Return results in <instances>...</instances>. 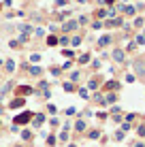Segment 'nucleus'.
Listing matches in <instances>:
<instances>
[{
    "instance_id": "nucleus-17",
    "label": "nucleus",
    "mask_w": 145,
    "mask_h": 147,
    "mask_svg": "<svg viewBox=\"0 0 145 147\" xmlns=\"http://www.w3.org/2000/svg\"><path fill=\"white\" fill-rule=\"evenodd\" d=\"M56 143H58V136L53 132H47V136H45V145H47V147H56Z\"/></svg>"
},
{
    "instance_id": "nucleus-20",
    "label": "nucleus",
    "mask_w": 145,
    "mask_h": 147,
    "mask_svg": "<svg viewBox=\"0 0 145 147\" xmlns=\"http://www.w3.org/2000/svg\"><path fill=\"white\" fill-rule=\"evenodd\" d=\"M58 141L62 145H68L71 143V136H68V130H60V134H58Z\"/></svg>"
},
{
    "instance_id": "nucleus-11",
    "label": "nucleus",
    "mask_w": 145,
    "mask_h": 147,
    "mask_svg": "<svg viewBox=\"0 0 145 147\" xmlns=\"http://www.w3.org/2000/svg\"><path fill=\"white\" fill-rule=\"evenodd\" d=\"M122 88V83L119 81H107V83H103V92H117V90Z\"/></svg>"
},
{
    "instance_id": "nucleus-7",
    "label": "nucleus",
    "mask_w": 145,
    "mask_h": 147,
    "mask_svg": "<svg viewBox=\"0 0 145 147\" xmlns=\"http://www.w3.org/2000/svg\"><path fill=\"white\" fill-rule=\"evenodd\" d=\"M132 70L137 73V77H145V60H141V58L132 60Z\"/></svg>"
},
{
    "instance_id": "nucleus-59",
    "label": "nucleus",
    "mask_w": 145,
    "mask_h": 147,
    "mask_svg": "<svg viewBox=\"0 0 145 147\" xmlns=\"http://www.w3.org/2000/svg\"><path fill=\"white\" fill-rule=\"evenodd\" d=\"M2 64H4V60H2V58H0V66H2Z\"/></svg>"
},
{
    "instance_id": "nucleus-30",
    "label": "nucleus",
    "mask_w": 145,
    "mask_h": 147,
    "mask_svg": "<svg viewBox=\"0 0 145 147\" xmlns=\"http://www.w3.org/2000/svg\"><path fill=\"white\" fill-rule=\"evenodd\" d=\"M62 55H64V58H66V60H75V51H73V49H71V47H66V49H62Z\"/></svg>"
},
{
    "instance_id": "nucleus-44",
    "label": "nucleus",
    "mask_w": 145,
    "mask_h": 147,
    "mask_svg": "<svg viewBox=\"0 0 145 147\" xmlns=\"http://www.w3.org/2000/svg\"><path fill=\"white\" fill-rule=\"evenodd\" d=\"M124 134H126V132H122V130H117V132L113 134V139H115V141H122V139H124Z\"/></svg>"
},
{
    "instance_id": "nucleus-61",
    "label": "nucleus",
    "mask_w": 145,
    "mask_h": 147,
    "mask_svg": "<svg viewBox=\"0 0 145 147\" xmlns=\"http://www.w3.org/2000/svg\"><path fill=\"white\" fill-rule=\"evenodd\" d=\"M0 126H2V119H0Z\"/></svg>"
},
{
    "instance_id": "nucleus-48",
    "label": "nucleus",
    "mask_w": 145,
    "mask_h": 147,
    "mask_svg": "<svg viewBox=\"0 0 145 147\" xmlns=\"http://www.w3.org/2000/svg\"><path fill=\"white\" fill-rule=\"evenodd\" d=\"M134 26H137V28H141V26H143V19H141V17H139V19H134Z\"/></svg>"
},
{
    "instance_id": "nucleus-43",
    "label": "nucleus",
    "mask_w": 145,
    "mask_h": 147,
    "mask_svg": "<svg viewBox=\"0 0 145 147\" xmlns=\"http://www.w3.org/2000/svg\"><path fill=\"white\" fill-rule=\"evenodd\" d=\"M53 4H56V9H60V7H66V4H68V0H56Z\"/></svg>"
},
{
    "instance_id": "nucleus-28",
    "label": "nucleus",
    "mask_w": 145,
    "mask_h": 147,
    "mask_svg": "<svg viewBox=\"0 0 145 147\" xmlns=\"http://www.w3.org/2000/svg\"><path fill=\"white\" fill-rule=\"evenodd\" d=\"M62 90H64V92H75V90H77V88H75V83H73V81H62Z\"/></svg>"
},
{
    "instance_id": "nucleus-31",
    "label": "nucleus",
    "mask_w": 145,
    "mask_h": 147,
    "mask_svg": "<svg viewBox=\"0 0 145 147\" xmlns=\"http://www.w3.org/2000/svg\"><path fill=\"white\" fill-rule=\"evenodd\" d=\"M77 24H79V26H88V24H90V17H88V15H79V17H77Z\"/></svg>"
},
{
    "instance_id": "nucleus-18",
    "label": "nucleus",
    "mask_w": 145,
    "mask_h": 147,
    "mask_svg": "<svg viewBox=\"0 0 145 147\" xmlns=\"http://www.w3.org/2000/svg\"><path fill=\"white\" fill-rule=\"evenodd\" d=\"M92 96H94V102H96V105H100V107H107V100H105V94H103V92H94Z\"/></svg>"
},
{
    "instance_id": "nucleus-42",
    "label": "nucleus",
    "mask_w": 145,
    "mask_h": 147,
    "mask_svg": "<svg viewBox=\"0 0 145 147\" xmlns=\"http://www.w3.org/2000/svg\"><path fill=\"white\" fill-rule=\"evenodd\" d=\"M49 126H51V128H58V126H60V119H58V117H51V119H49Z\"/></svg>"
},
{
    "instance_id": "nucleus-63",
    "label": "nucleus",
    "mask_w": 145,
    "mask_h": 147,
    "mask_svg": "<svg viewBox=\"0 0 145 147\" xmlns=\"http://www.w3.org/2000/svg\"><path fill=\"white\" fill-rule=\"evenodd\" d=\"M0 83H2V77H0Z\"/></svg>"
},
{
    "instance_id": "nucleus-62",
    "label": "nucleus",
    "mask_w": 145,
    "mask_h": 147,
    "mask_svg": "<svg viewBox=\"0 0 145 147\" xmlns=\"http://www.w3.org/2000/svg\"><path fill=\"white\" fill-rule=\"evenodd\" d=\"M0 34H2V28H0Z\"/></svg>"
},
{
    "instance_id": "nucleus-50",
    "label": "nucleus",
    "mask_w": 145,
    "mask_h": 147,
    "mask_svg": "<svg viewBox=\"0 0 145 147\" xmlns=\"http://www.w3.org/2000/svg\"><path fill=\"white\" fill-rule=\"evenodd\" d=\"M134 79H137V77H134V75H126V81H128V83H132Z\"/></svg>"
},
{
    "instance_id": "nucleus-14",
    "label": "nucleus",
    "mask_w": 145,
    "mask_h": 147,
    "mask_svg": "<svg viewBox=\"0 0 145 147\" xmlns=\"http://www.w3.org/2000/svg\"><path fill=\"white\" fill-rule=\"evenodd\" d=\"M19 136H22V143H32L34 141V132L30 128H24L22 132H19Z\"/></svg>"
},
{
    "instance_id": "nucleus-41",
    "label": "nucleus",
    "mask_w": 145,
    "mask_h": 147,
    "mask_svg": "<svg viewBox=\"0 0 145 147\" xmlns=\"http://www.w3.org/2000/svg\"><path fill=\"white\" fill-rule=\"evenodd\" d=\"M75 113H77V109H75V107H68L66 111H64V115H68V117H73Z\"/></svg>"
},
{
    "instance_id": "nucleus-1",
    "label": "nucleus",
    "mask_w": 145,
    "mask_h": 147,
    "mask_svg": "<svg viewBox=\"0 0 145 147\" xmlns=\"http://www.w3.org/2000/svg\"><path fill=\"white\" fill-rule=\"evenodd\" d=\"M32 117H34V111H22V113H17L13 117V126H28L30 121H32Z\"/></svg>"
},
{
    "instance_id": "nucleus-4",
    "label": "nucleus",
    "mask_w": 145,
    "mask_h": 147,
    "mask_svg": "<svg viewBox=\"0 0 145 147\" xmlns=\"http://www.w3.org/2000/svg\"><path fill=\"white\" fill-rule=\"evenodd\" d=\"M15 85H17V83H15L13 79H9L4 85H0V100H2V98H7V96L11 94L13 90H15Z\"/></svg>"
},
{
    "instance_id": "nucleus-2",
    "label": "nucleus",
    "mask_w": 145,
    "mask_h": 147,
    "mask_svg": "<svg viewBox=\"0 0 145 147\" xmlns=\"http://www.w3.org/2000/svg\"><path fill=\"white\" fill-rule=\"evenodd\" d=\"M32 94H36V90L32 85H15V90H13V96H22V98L32 96Z\"/></svg>"
},
{
    "instance_id": "nucleus-12",
    "label": "nucleus",
    "mask_w": 145,
    "mask_h": 147,
    "mask_svg": "<svg viewBox=\"0 0 145 147\" xmlns=\"http://www.w3.org/2000/svg\"><path fill=\"white\" fill-rule=\"evenodd\" d=\"M2 66H4V73H7V75H13V73H15V68H17V62H15L13 58H7Z\"/></svg>"
},
{
    "instance_id": "nucleus-25",
    "label": "nucleus",
    "mask_w": 145,
    "mask_h": 147,
    "mask_svg": "<svg viewBox=\"0 0 145 147\" xmlns=\"http://www.w3.org/2000/svg\"><path fill=\"white\" fill-rule=\"evenodd\" d=\"M105 100H107V105L117 102V92H107V94H105Z\"/></svg>"
},
{
    "instance_id": "nucleus-55",
    "label": "nucleus",
    "mask_w": 145,
    "mask_h": 147,
    "mask_svg": "<svg viewBox=\"0 0 145 147\" xmlns=\"http://www.w3.org/2000/svg\"><path fill=\"white\" fill-rule=\"evenodd\" d=\"M66 147H77V143H68Z\"/></svg>"
},
{
    "instance_id": "nucleus-52",
    "label": "nucleus",
    "mask_w": 145,
    "mask_h": 147,
    "mask_svg": "<svg viewBox=\"0 0 145 147\" xmlns=\"http://www.w3.org/2000/svg\"><path fill=\"white\" fill-rule=\"evenodd\" d=\"M145 43V36H137V45H143Z\"/></svg>"
},
{
    "instance_id": "nucleus-45",
    "label": "nucleus",
    "mask_w": 145,
    "mask_h": 147,
    "mask_svg": "<svg viewBox=\"0 0 145 147\" xmlns=\"http://www.w3.org/2000/svg\"><path fill=\"white\" fill-rule=\"evenodd\" d=\"M137 134H139V136H145V124H141V126L137 128Z\"/></svg>"
},
{
    "instance_id": "nucleus-60",
    "label": "nucleus",
    "mask_w": 145,
    "mask_h": 147,
    "mask_svg": "<svg viewBox=\"0 0 145 147\" xmlns=\"http://www.w3.org/2000/svg\"><path fill=\"white\" fill-rule=\"evenodd\" d=\"M0 11H2V2H0Z\"/></svg>"
},
{
    "instance_id": "nucleus-13",
    "label": "nucleus",
    "mask_w": 145,
    "mask_h": 147,
    "mask_svg": "<svg viewBox=\"0 0 145 147\" xmlns=\"http://www.w3.org/2000/svg\"><path fill=\"white\" fill-rule=\"evenodd\" d=\"M73 128H75V132H77V134H83V132L88 130V124H86V119H83V117H79V119L73 124Z\"/></svg>"
},
{
    "instance_id": "nucleus-47",
    "label": "nucleus",
    "mask_w": 145,
    "mask_h": 147,
    "mask_svg": "<svg viewBox=\"0 0 145 147\" xmlns=\"http://www.w3.org/2000/svg\"><path fill=\"white\" fill-rule=\"evenodd\" d=\"M134 117H137V115H134V113H128V115H126V121H128V124H130V121H132Z\"/></svg>"
},
{
    "instance_id": "nucleus-40",
    "label": "nucleus",
    "mask_w": 145,
    "mask_h": 147,
    "mask_svg": "<svg viewBox=\"0 0 145 147\" xmlns=\"http://www.w3.org/2000/svg\"><path fill=\"white\" fill-rule=\"evenodd\" d=\"M34 36H45V28H34Z\"/></svg>"
},
{
    "instance_id": "nucleus-10",
    "label": "nucleus",
    "mask_w": 145,
    "mask_h": 147,
    "mask_svg": "<svg viewBox=\"0 0 145 147\" xmlns=\"http://www.w3.org/2000/svg\"><path fill=\"white\" fill-rule=\"evenodd\" d=\"M100 85H103V77H98V75H94V77L88 81V90H92V92H98Z\"/></svg>"
},
{
    "instance_id": "nucleus-53",
    "label": "nucleus",
    "mask_w": 145,
    "mask_h": 147,
    "mask_svg": "<svg viewBox=\"0 0 145 147\" xmlns=\"http://www.w3.org/2000/svg\"><path fill=\"white\" fill-rule=\"evenodd\" d=\"M11 4H13V0H4V2H2V7H11Z\"/></svg>"
},
{
    "instance_id": "nucleus-56",
    "label": "nucleus",
    "mask_w": 145,
    "mask_h": 147,
    "mask_svg": "<svg viewBox=\"0 0 145 147\" xmlns=\"http://www.w3.org/2000/svg\"><path fill=\"white\" fill-rule=\"evenodd\" d=\"M134 147H145V143H137V145H134Z\"/></svg>"
},
{
    "instance_id": "nucleus-49",
    "label": "nucleus",
    "mask_w": 145,
    "mask_h": 147,
    "mask_svg": "<svg viewBox=\"0 0 145 147\" xmlns=\"http://www.w3.org/2000/svg\"><path fill=\"white\" fill-rule=\"evenodd\" d=\"M92 68H100V60H94V62H92Z\"/></svg>"
},
{
    "instance_id": "nucleus-58",
    "label": "nucleus",
    "mask_w": 145,
    "mask_h": 147,
    "mask_svg": "<svg viewBox=\"0 0 145 147\" xmlns=\"http://www.w3.org/2000/svg\"><path fill=\"white\" fill-rule=\"evenodd\" d=\"M77 2H81V4H83V2H88V0H77Z\"/></svg>"
},
{
    "instance_id": "nucleus-38",
    "label": "nucleus",
    "mask_w": 145,
    "mask_h": 147,
    "mask_svg": "<svg viewBox=\"0 0 145 147\" xmlns=\"http://www.w3.org/2000/svg\"><path fill=\"white\" fill-rule=\"evenodd\" d=\"M100 28H105V24L98 22V19H94V22H92V30H100Z\"/></svg>"
},
{
    "instance_id": "nucleus-21",
    "label": "nucleus",
    "mask_w": 145,
    "mask_h": 147,
    "mask_svg": "<svg viewBox=\"0 0 145 147\" xmlns=\"http://www.w3.org/2000/svg\"><path fill=\"white\" fill-rule=\"evenodd\" d=\"M58 45H62V49L71 47V36H68V34H62V36H58Z\"/></svg>"
},
{
    "instance_id": "nucleus-6",
    "label": "nucleus",
    "mask_w": 145,
    "mask_h": 147,
    "mask_svg": "<svg viewBox=\"0 0 145 147\" xmlns=\"http://www.w3.org/2000/svg\"><path fill=\"white\" fill-rule=\"evenodd\" d=\"M111 58H113V62H117V64H126V51H124L122 47H115L111 51Z\"/></svg>"
},
{
    "instance_id": "nucleus-23",
    "label": "nucleus",
    "mask_w": 145,
    "mask_h": 147,
    "mask_svg": "<svg viewBox=\"0 0 145 147\" xmlns=\"http://www.w3.org/2000/svg\"><path fill=\"white\" fill-rule=\"evenodd\" d=\"M79 79H81V70H79V68H75V70H71V73H68V81L77 83Z\"/></svg>"
},
{
    "instance_id": "nucleus-19",
    "label": "nucleus",
    "mask_w": 145,
    "mask_h": 147,
    "mask_svg": "<svg viewBox=\"0 0 145 147\" xmlns=\"http://www.w3.org/2000/svg\"><path fill=\"white\" fill-rule=\"evenodd\" d=\"M100 128H92V130H88V132H86V136H88V139L90 141H96V139H100Z\"/></svg>"
},
{
    "instance_id": "nucleus-5",
    "label": "nucleus",
    "mask_w": 145,
    "mask_h": 147,
    "mask_svg": "<svg viewBox=\"0 0 145 147\" xmlns=\"http://www.w3.org/2000/svg\"><path fill=\"white\" fill-rule=\"evenodd\" d=\"M22 107H26V98H22V96H13V98L9 100V105H7V109H11V111L22 109Z\"/></svg>"
},
{
    "instance_id": "nucleus-36",
    "label": "nucleus",
    "mask_w": 145,
    "mask_h": 147,
    "mask_svg": "<svg viewBox=\"0 0 145 147\" xmlns=\"http://www.w3.org/2000/svg\"><path fill=\"white\" fill-rule=\"evenodd\" d=\"M30 19H34V22H43V15L41 13H28Z\"/></svg>"
},
{
    "instance_id": "nucleus-33",
    "label": "nucleus",
    "mask_w": 145,
    "mask_h": 147,
    "mask_svg": "<svg viewBox=\"0 0 145 147\" xmlns=\"http://www.w3.org/2000/svg\"><path fill=\"white\" fill-rule=\"evenodd\" d=\"M73 64H75V60H66V62H62V70H64V73H66V70H71Z\"/></svg>"
},
{
    "instance_id": "nucleus-9",
    "label": "nucleus",
    "mask_w": 145,
    "mask_h": 147,
    "mask_svg": "<svg viewBox=\"0 0 145 147\" xmlns=\"http://www.w3.org/2000/svg\"><path fill=\"white\" fill-rule=\"evenodd\" d=\"M26 70H28L30 77H36V79H41L43 75H45V70H43L41 66H36V64H30V66H26Z\"/></svg>"
},
{
    "instance_id": "nucleus-26",
    "label": "nucleus",
    "mask_w": 145,
    "mask_h": 147,
    "mask_svg": "<svg viewBox=\"0 0 145 147\" xmlns=\"http://www.w3.org/2000/svg\"><path fill=\"white\" fill-rule=\"evenodd\" d=\"M81 40H83V34H75V36H71V49L73 47H79Z\"/></svg>"
},
{
    "instance_id": "nucleus-39",
    "label": "nucleus",
    "mask_w": 145,
    "mask_h": 147,
    "mask_svg": "<svg viewBox=\"0 0 145 147\" xmlns=\"http://www.w3.org/2000/svg\"><path fill=\"white\" fill-rule=\"evenodd\" d=\"M30 62H32V64L41 62V53H32V55H30Z\"/></svg>"
},
{
    "instance_id": "nucleus-54",
    "label": "nucleus",
    "mask_w": 145,
    "mask_h": 147,
    "mask_svg": "<svg viewBox=\"0 0 145 147\" xmlns=\"http://www.w3.org/2000/svg\"><path fill=\"white\" fill-rule=\"evenodd\" d=\"M13 147H26V143H17V145H13Z\"/></svg>"
},
{
    "instance_id": "nucleus-3",
    "label": "nucleus",
    "mask_w": 145,
    "mask_h": 147,
    "mask_svg": "<svg viewBox=\"0 0 145 147\" xmlns=\"http://www.w3.org/2000/svg\"><path fill=\"white\" fill-rule=\"evenodd\" d=\"M77 28H79L77 19H66V22H62V26H60V30H62V34H71V32H75Z\"/></svg>"
},
{
    "instance_id": "nucleus-8",
    "label": "nucleus",
    "mask_w": 145,
    "mask_h": 147,
    "mask_svg": "<svg viewBox=\"0 0 145 147\" xmlns=\"http://www.w3.org/2000/svg\"><path fill=\"white\" fill-rule=\"evenodd\" d=\"M45 121H47V113H34V117H32V121H30V124H32V128L38 130Z\"/></svg>"
},
{
    "instance_id": "nucleus-27",
    "label": "nucleus",
    "mask_w": 145,
    "mask_h": 147,
    "mask_svg": "<svg viewBox=\"0 0 145 147\" xmlns=\"http://www.w3.org/2000/svg\"><path fill=\"white\" fill-rule=\"evenodd\" d=\"M45 45H47V47H56L58 45V36L56 34H49V36L45 38Z\"/></svg>"
},
{
    "instance_id": "nucleus-34",
    "label": "nucleus",
    "mask_w": 145,
    "mask_h": 147,
    "mask_svg": "<svg viewBox=\"0 0 145 147\" xmlns=\"http://www.w3.org/2000/svg\"><path fill=\"white\" fill-rule=\"evenodd\" d=\"M47 113L56 117V113H58V107H56V105H51V102H49V105H47Z\"/></svg>"
},
{
    "instance_id": "nucleus-46",
    "label": "nucleus",
    "mask_w": 145,
    "mask_h": 147,
    "mask_svg": "<svg viewBox=\"0 0 145 147\" xmlns=\"http://www.w3.org/2000/svg\"><path fill=\"white\" fill-rule=\"evenodd\" d=\"M124 13L126 15H134V7H124Z\"/></svg>"
},
{
    "instance_id": "nucleus-35",
    "label": "nucleus",
    "mask_w": 145,
    "mask_h": 147,
    "mask_svg": "<svg viewBox=\"0 0 145 147\" xmlns=\"http://www.w3.org/2000/svg\"><path fill=\"white\" fill-rule=\"evenodd\" d=\"M9 47H11V49H22V43L15 40V38H11V40H9Z\"/></svg>"
},
{
    "instance_id": "nucleus-16",
    "label": "nucleus",
    "mask_w": 145,
    "mask_h": 147,
    "mask_svg": "<svg viewBox=\"0 0 145 147\" xmlns=\"http://www.w3.org/2000/svg\"><path fill=\"white\" fill-rule=\"evenodd\" d=\"M17 30H19L22 34H30V36L34 34V26H32V24H19Z\"/></svg>"
},
{
    "instance_id": "nucleus-51",
    "label": "nucleus",
    "mask_w": 145,
    "mask_h": 147,
    "mask_svg": "<svg viewBox=\"0 0 145 147\" xmlns=\"http://www.w3.org/2000/svg\"><path fill=\"white\" fill-rule=\"evenodd\" d=\"M49 30H51V34H56L60 28H58V26H53V24H51V26H49Z\"/></svg>"
},
{
    "instance_id": "nucleus-32",
    "label": "nucleus",
    "mask_w": 145,
    "mask_h": 147,
    "mask_svg": "<svg viewBox=\"0 0 145 147\" xmlns=\"http://www.w3.org/2000/svg\"><path fill=\"white\" fill-rule=\"evenodd\" d=\"M77 94L81 96L83 100H88V98H90V92H88V88H79V90H77Z\"/></svg>"
},
{
    "instance_id": "nucleus-29",
    "label": "nucleus",
    "mask_w": 145,
    "mask_h": 147,
    "mask_svg": "<svg viewBox=\"0 0 145 147\" xmlns=\"http://www.w3.org/2000/svg\"><path fill=\"white\" fill-rule=\"evenodd\" d=\"M49 73H51L53 77H62L64 70H62V66H49Z\"/></svg>"
},
{
    "instance_id": "nucleus-57",
    "label": "nucleus",
    "mask_w": 145,
    "mask_h": 147,
    "mask_svg": "<svg viewBox=\"0 0 145 147\" xmlns=\"http://www.w3.org/2000/svg\"><path fill=\"white\" fill-rule=\"evenodd\" d=\"M4 113V107H2V105H0V115H2Z\"/></svg>"
},
{
    "instance_id": "nucleus-24",
    "label": "nucleus",
    "mask_w": 145,
    "mask_h": 147,
    "mask_svg": "<svg viewBox=\"0 0 145 147\" xmlns=\"http://www.w3.org/2000/svg\"><path fill=\"white\" fill-rule=\"evenodd\" d=\"M94 17L100 22V19H105V17H109V9H96L94 11Z\"/></svg>"
},
{
    "instance_id": "nucleus-15",
    "label": "nucleus",
    "mask_w": 145,
    "mask_h": 147,
    "mask_svg": "<svg viewBox=\"0 0 145 147\" xmlns=\"http://www.w3.org/2000/svg\"><path fill=\"white\" fill-rule=\"evenodd\" d=\"M111 43H113V36H111V34H105V36H100V38H98L96 47H98V49H105L107 45H111Z\"/></svg>"
},
{
    "instance_id": "nucleus-37",
    "label": "nucleus",
    "mask_w": 145,
    "mask_h": 147,
    "mask_svg": "<svg viewBox=\"0 0 145 147\" xmlns=\"http://www.w3.org/2000/svg\"><path fill=\"white\" fill-rule=\"evenodd\" d=\"M30 38H32V36H30V34H19V43H22V45L30 43Z\"/></svg>"
},
{
    "instance_id": "nucleus-22",
    "label": "nucleus",
    "mask_w": 145,
    "mask_h": 147,
    "mask_svg": "<svg viewBox=\"0 0 145 147\" xmlns=\"http://www.w3.org/2000/svg\"><path fill=\"white\" fill-rule=\"evenodd\" d=\"M90 60H92V55H90V53H81V55H79L77 60H75V62H77L79 66H86V64L90 62Z\"/></svg>"
}]
</instances>
